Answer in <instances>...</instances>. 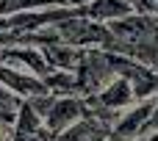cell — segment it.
Instances as JSON below:
<instances>
[{
    "label": "cell",
    "mask_w": 158,
    "mask_h": 141,
    "mask_svg": "<svg viewBox=\"0 0 158 141\" xmlns=\"http://www.w3.org/2000/svg\"><path fill=\"white\" fill-rule=\"evenodd\" d=\"M28 105L44 119V127L50 130V136H61L64 130H69L72 125H78L86 116V100L78 94H67V97H53V94H42L28 100Z\"/></svg>",
    "instance_id": "1"
},
{
    "label": "cell",
    "mask_w": 158,
    "mask_h": 141,
    "mask_svg": "<svg viewBox=\"0 0 158 141\" xmlns=\"http://www.w3.org/2000/svg\"><path fill=\"white\" fill-rule=\"evenodd\" d=\"M53 33L58 36V42H64L75 50H108V47L114 50V36H111L108 25L86 19L81 14V8H78L75 17L53 25Z\"/></svg>",
    "instance_id": "2"
},
{
    "label": "cell",
    "mask_w": 158,
    "mask_h": 141,
    "mask_svg": "<svg viewBox=\"0 0 158 141\" xmlns=\"http://www.w3.org/2000/svg\"><path fill=\"white\" fill-rule=\"evenodd\" d=\"M153 114H156V97L139 100L133 108L117 116L111 127V141H139L153 130Z\"/></svg>",
    "instance_id": "3"
},
{
    "label": "cell",
    "mask_w": 158,
    "mask_h": 141,
    "mask_svg": "<svg viewBox=\"0 0 158 141\" xmlns=\"http://www.w3.org/2000/svg\"><path fill=\"white\" fill-rule=\"evenodd\" d=\"M8 141H56L50 136V130L44 127V119L28 105L22 103V108L17 111L14 122H11V133Z\"/></svg>",
    "instance_id": "4"
},
{
    "label": "cell",
    "mask_w": 158,
    "mask_h": 141,
    "mask_svg": "<svg viewBox=\"0 0 158 141\" xmlns=\"http://www.w3.org/2000/svg\"><path fill=\"white\" fill-rule=\"evenodd\" d=\"M0 83H3L8 91H14L19 100H25V103H28V100H33V97L47 94V89H44L42 78L28 75V72L17 69V66H6V64H0Z\"/></svg>",
    "instance_id": "5"
},
{
    "label": "cell",
    "mask_w": 158,
    "mask_h": 141,
    "mask_svg": "<svg viewBox=\"0 0 158 141\" xmlns=\"http://www.w3.org/2000/svg\"><path fill=\"white\" fill-rule=\"evenodd\" d=\"M78 8H81V14L86 19L100 22V25H111L117 19H125V17L136 14L133 3H128V0H89L83 6H78Z\"/></svg>",
    "instance_id": "6"
},
{
    "label": "cell",
    "mask_w": 158,
    "mask_h": 141,
    "mask_svg": "<svg viewBox=\"0 0 158 141\" xmlns=\"http://www.w3.org/2000/svg\"><path fill=\"white\" fill-rule=\"evenodd\" d=\"M56 141H111V125L94 116H83L78 125L56 136Z\"/></svg>",
    "instance_id": "7"
},
{
    "label": "cell",
    "mask_w": 158,
    "mask_h": 141,
    "mask_svg": "<svg viewBox=\"0 0 158 141\" xmlns=\"http://www.w3.org/2000/svg\"><path fill=\"white\" fill-rule=\"evenodd\" d=\"M8 127H11V125L0 122V141H8Z\"/></svg>",
    "instance_id": "8"
}]
</instances>
